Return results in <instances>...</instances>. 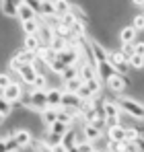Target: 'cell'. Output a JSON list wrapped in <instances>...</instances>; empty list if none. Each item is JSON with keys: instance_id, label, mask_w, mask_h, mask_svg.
<instances>
[{"instance_id": "1", "label": "cell", "mask_w": 144, "mask_h": 152, "mask_svg": "<svg viewBox=\"0 0 144 152\" xmlns=\"http://www.w3.org/2000/svg\"><path fill=\"white\" fill-rule=\"evenodd\" d=\"M115 103L120 105V109L132 119L144 121V103L138 99H130V97H115Z\"/></svg>"}, {"instance_id": "2", "label": "cell", "mask_w": 144, "mask_h": 152, "mask_svg": "<svg viewBox=\"0 0 144 152\" xmlns=\"http://www.w3.org/2000/svg\"><path fill=\"white\" fill-rule=\"evenodd\" d=\"M107 62L111 64V68H113L115 72L128 76V72H130V62H128V56H126L121 50H109Z\"/></svg>"}, {"instance_id": "3", "label": "cell", "mask_w": 144, "mask_h": 152, "mask_svg": "<svg viewBox=\"0 0 144 152\" xmlns=\"http://www.w3.org/2000/svg\"><path fill=\"white\" fill-rule=\"evenodd\" d=\"M25 91H23V80L19 78V80H15L10 86H6L4 91H2V97L6 99L8 103H21L23 101V95Z\"/></svg>"}, {"instance_id": "4", "label": "cell", "mask_w": 144, "mask_h": 152, "mask_svg": "<svg viewBox=\"0 0 144 152\" xmlns=\"http://www.w3.org/2000/svg\"><path fill=\"white\" fill-rule=\"evenodd\" d=\"M105 86H107V88H109L115 97H120L121 93L128 88V78H126L123 74H120V72H115V74H113L109 80H107V82H105Z\"/></svg>"}, {"instance_id": "5", "label": "cell", "mask_w": 144, "mask_h": 152, "mask_svg": "<svg viewBox=\"0 0 144 152\" xmlns=\"http://www.w3.org/2000/svg\"><path fill=\"white\" fill-rule=\"evenodd\" d=\"M37 37H39V41H41V45H51V41H54V25H49L46 19H41L39 17V31H37Z\"/></svg>"}, {"instance_id": "6", "label": "cell", "mask_w": 144, "mask_h": 152, "mask_svg": "<svg viewBox=\"0 0 144 152\" xmlns=\"http://www.w3.org/2000/svg\"><path fill=\"white\" fill-rule=\"evenodd\" d=\"M19 74V78L23 80V84H27V86H33V82H35V78H37V70L33 68V64H25L23 68L17 72Z\"/></svg>"}, {"instance_id": "7", "label": "cell", "mask_w": 144, "mask_h": 152, "mask_svg": "<svg viewBox=\"0 0 144 152\" xmlns=\"http://www.w3.org/2000/svg\"><path fill=\"white\" fill-rule=\"evenodd\" d=\"M136 37H138V31L134 29L132 23H130V25H123L120 29V33H118L120 43H134V41H136Z\"/></svg>"}, {"instance_id": "8", "label": "cell", "mask_w": 144, "mask_h": 152, "mask_svg": "<svg viewBox=\"0 0 144 152\" xmlns=\"http://www.w3.org/2000/svg\"><path fill=\"white\" fill-rule=\"evenodd\" d=\"M62 95H64V88H48V91H46L48 107H51V109H60V107H62Z\"/></svg>"}, {"instance_id": "9", "label": "cell", "mask_w": 144, "mask_h": 152, "mask_svg": "<svg viewBox=\"0 0 144 152\" xmlns=\"http://www.w3.org/2000/svg\"><path fill=\"white\" fill-rule=\"evenodd\" d=\"M78 78H82L84 82L91 80V78H99V74H97V66L89 64V62H80V64H78Z\"/></svg>"}, {"instance_id": "10", "label": "cell", "mask_w": 144, "mask_h": 152, "mask_svg": "<svg viewBox=\"0 0 144 152\" xmlns=\"http://www.w3.org/2000/svg\"><path fill=\"white\" fill-rule=\"evenodd\" d=\"M54 35L56 37H60V39H64V41H74V33H72V29L68 25H62L60 21H56V25H54Z\"/></svg>"}, {"instance_id": "11", "label": "cell", "mask_w": 144, "mask_h": 152, "mask_svg": "<svg viewBox=\"0 0 144 152\" xmlns=\"http://www.w3.org/2000/svg\"><path fill=\"white\" fill-rule=\"evenodd\" d=\"M0 12H2L4 17H8V19H17L19 6H17L15 0H0Z\"/></svg>"}, {"instance_id": "12", "label": "cell", "mask_w": 144, "mask_h": 152, "mask_svg": "<svg viewBox=\"0 0 144 152\" xmlns=\"http://www.w3.org/2000/svg\"><path fill=\"white\" fill-rule=\"evenodd\" d=\"M12 136H15L17 144L21 146V150H23V148H29V146L33 144V134H31L29 129H17Z\"/></svg>"}, {"instance_id": "13", "label": "cell", "mask_w": 144, "mask_h": 152, "mask_svg": "<svg viewBox=\"0 0 144 152\" xmlns=\"http://www.w3.org/2000/svg\"><path fill=\"white\" fill-rule=\"evenodd\" d=\"M80 97L76 95V93H66L64 91V95H62V107H66V109H78L80 111Z\"/></svg>"}, {"instance_id": "14", "label": "cell", "mask_w": 144, "mask_h": 152, "mask_svg": "<svg viewBox=\"0 0 144 152\" xmlns=\"http://www.w3.org/2000/svg\"><path fill=\"white\" fill-rule=\"evenodd\" d=\"M23 50L37 53V51L41 50V41H39V37H37V35H25V39H23Z\"/></svg>"}, {"instance_id": "15", "label": "cell", "mask_w": 144, "mask_h": 152, "mask_svg": "<svg viewBox=\"0 0 144 152\" xmlns=\"http://www.w3.org/2000/svg\"><path fill=\"white\" fill-rule=\"evenodd\" d=\"M97 74H99V78H101L103 82H107L111 76L115 74V70L111 68L109 62H99V64H97Z\"/></svg>"}, {"instance_id": "16", "label": "cell", "mask_w": 144, "mask_h": 152, "mask_svg": "<svg viewBox=\"0 0 144 152\" xmlns=\"http://www.w3.org/2000/svg\"><path fill=\"white\" fill-rule=\"evenodd\" d=\"M39 17H41V19H58L54 0H43V2H41V12H39Z\"/></svg>"}, {"instance_id": "17", "label": "cell", "mask_w": 144, "mask_h": 152, "mask_svg": "<svg viewBox=\"0 0 144 152\" xmlns=\"http://www.w3.org/2000/svg\"><path fill=\"white\" fill-rule=\"evenodd\" d=\"M37 17H39V15H37V12H35L33 8H29V6H27L25 2L21 4V6H19V15H17L19 23H25V21H31V19H37Z\"/></svg>"}, {"instance_id": "18", "label": "cell", "mask_w": 144, "mask_h": 152, "mask_svg": "<svg viewBox=\"0 0 144 152\" xmlns=\"http://www.w3.org/2000/svg\"><path fill=\"white\" fill-rule=\"evenodd\" d=\"M82 129H84V136H87V140L89 142H95V140H99L105 132H101V129H97L93 124H87V121H82Z\"/></svg>"}, {"instance_id": "19", "label": "cell", "mask_w": 144, "mask_h": 152, "mask_svg": "<svg viewBox=\"0 0 144 152\" xmlns=\"http://www.w3.org/2000/svg\"><path fill=\"white\" fill-rule=\"evenodd\" d=\"M107 138H109L111 142H123V140H126V127L123 126L109 127V129H107Z\"/></svg>"}, {"instance_id": "20", "label": "cell", "mask_w": 144, "mask_h": 152, "mask_svg": "<svg viewBox=\"0 0 144 152\" xmlns=\"http://www.w3.org/2000/svg\"><path fill=\"white\" fill-rule=\"evenodd\" d=\"M21 31H23L25 35H37V31H39V17L21 23Z\"/></svg>"}, {"instance_id": "21", "label": "cell", "mask_w": 144, "mask_h": 152, "mask_svg": "<svg viewBox=\"0 0 144 152\" xmlns=\"http://www.w3.org/2000/svg\"><path fill=\"white\" fill-rule=\"evenodd\" d=\"M103 111H105V117H118V115H123V111L120 109V105H118L115 101H105Z\"/></svg>"}, {"instance_id": "22", "label": "cell", "mask_w": 144, "mask_h": 152, "mask_svg": "<svg viewBox=\"0 0 144 152\" xmlns=\"http://www.w3.org/2000/svg\"><path fill=\"white\" fill-rule=\"evenodd\" d=\"M37 56H39V58H41V60H43L48 66L54 62V60H56V58H58V53L51 50V48H48V45H41V50L37 51Z\"/></svg>"}, {"instance_id": "23", "label": "cell", "mask_w": 144, "mask_h": 152, "mask_svg": "<svg viewBox=\"0 0 144 152\" xmlns=\"http://www.w3.org/2000/svg\"><path fill=\"white\" fill-rule=\"evenodd\" d=\"M41 119H43V126H46V127H49L51 124H56V121H58V109L48 107V109L41 113Z\"/></svg>"}, {"instance_id": "24", "label": "cell", "mask_w": 144, "mask_h": 152, "mask_svg": "<svg viewBox=\"0 0 144 152\" xmlns=\"http://www.w3.org/2000/svg\"><path fill=\"white\" fill-rule=\"evenodd\" d=\"M62 138L64 136H60V134H54V132H46V136H43V144L49 146V148H54V146H58V144H62Z\"/></svg>"}, {"instance_id": "25", "label": "cell", "mask_w": 144, "mask_h": 152, "mask_svg": "<svg viewBox=\"0 0 144 152\" xmlns=\"http://www.w3.org/2000/svg\"><path fill=\"white\" fill-rule=\"evenodd\" d=\"M21 64H33V60H35V56L37 53H33V51H27V50H19V51H15L12 53Z\"/></svg>"}, {"instance_id": "26", "label": "cell", "mask_w": 144, "mask_h": 152, "mask_svg": "<svg viewBox=\"0 0 144 152\" xmlns=\"http://www.w3.org/2000/svg\"><path fill=\"white\" fill-rule=\"evenodd\" d=\"M82 84H84L82 78H72V80H66V82H64L62 88H64L66 93H78V88H80Z\"/></svg>"}, {"instance_id": "27", "label": "cell", "mask_w": 144, "mask_h": 152, "mask_svg": "<svg viewBox=\"0 0 144 152\" xmlns=\"http://www.w3.org/2000/svg\"><path fill=\"white\" fill-rule=\"evenodd\" d=\"M54 6H56V15H58V19L64 17L66 12H70V2H68V0H54Z\"/></svg>"}, {"instance_id": "28", "label": "cell", "mask_w": 144, "mask_h": 152, "mask_svg": "<svg viewBox=\"0 0 144 152\" xmlns=\"http://www.w3.org/2000/svg\"><path fill=\"white\" fill-rule=\"evenodd\" d=\"M31 88H35V91H48V88H49L48 74H37V78H35V82H33Z\"/></svg>"}, {"instance_id": "29", "label": "cell", "mask_w": 144, "mask_h": 152, "mask_svg": "<svg viewBox=\"0 0 144 152\" xmlns=\"http://www.w3.org/2000/svg\"><path fill=\"white\" fill-rule=\"evenodd\" d=\"M62 144L66 146V148H70V146H76V129L70 127L66 134H64V138H62Z\"/></svg>"}, {"instance_id": "30", "label": "cell", "mask_w": 144, "mask_h": 152, "mask_svg": "<svg viewBox=\"0 0 144 152\" xmlns=\"http://www.w3.org/2000/svg\"><path fill=\"white\" fill-rule=\"evenodd\" d=\"M70 127H72V126H68V124H64V121H60V119H58V121H56V124H51L48 129H49V132H54V134H60V136H64V134H66Z\"/></svg>"}, {"instance_id": "31", "label": "cell", "mask_w": 144, "mask_h": 152, "mask_svg": "<svg viewBox=\"0 0 144 152\" xmlns=\"http://www.w3.org/2000/svg\"><path fill=\"white\" fill-rule=\"evenodd\" d=\"M76 95L80 97V101H93V99L97 97V95L89 88V86H87V84H82V86L78 88V93H76Z\"/></svg>"}, {"instance_id": "32", "label": "cell", "mask_w": 144, "mask_h": 152, "mask_svg": "<svg viewBox=\"0 0 144 152\" xmlns=\"http://www.w3.org/2000/svg\"><path fill=\"white\" fill-rule=\"evenodd\" d=\"M128 62H130V68H134V70H144V56L134 53L132 58H128Z\"/></svg>"}, {"instance_id": "33", "label": "cell", "mask_w": 144, "mask_h": 152, "mask_svg": "<svg viewBox=\"0 0 144 152\" xmlns=\"http://www.w3.org/2000/svg\"><path fill=\"white\" fill-rule=\"evenodd\" d=\"M93 146H95V150H99V152H107L109 150V138H105V134H103L99 140L93 142Z\"/></svg>"}, {"instance_id": "34", "label": "cell", "mask_w": 144, "mask_h": 152, "mask_svg": "<svg viewBox=\"0 0 144 152\" xmlns=\"http://www.w3.org/2000/svg\"><path fill=\"white\" fill-rule=\"evenodd\" d=\"M0 113H2L4 117H8V115L12 113V103H8L2 97V91H0Z\"/></svg>"}, {"instance_id": "35", "label": "cell", "mask_w": 144, "mask_h": 152, "mask_svg": "<svg viewBox=\"0 0 144 152\" xmlns=\"http://www.w3.org/2000/svg\"><path fill=\"white\" fill-rule=\"evenodd\" d=\"M64 70H66V64H64V62H60L58 58L49 64V72H54V74H60V76H62V74H64Z\"/></svg>"}, {"instance_id": "36", "label": "cell", "mask_w": 144, "mask_h": 152, "mask_svg": "<svg viewBox=\"0 0 144 152\" xmlns=\"http://www.w3.org/2000/svg\"><path fill=\"white\" fill-rule=\"evenodd\" d=\"M49 48L56 51V53H60V51H64L66 48H68V41H64V39H60V37H54V41H51Z\"/></svg>"}, {"instance_id": "37", "label": "cell", "mask_w": 144, "mask_h": 152, "mask_svg": "<svg viewBox=\"0 0 144 152\" xmlns=\"http://www.w3.org/2000/svg\"><path fill=\"white\" fill-rule=\"evenodd\" d=\"M70 29H72V33H74V37H82V35H89V33H87V27H84V23H78V21H76V23H74Z\"/></svg>"}, {"instance_id": "38", "label": "cell", "mask_w": 144, "mask_h": 152, "mask_svg": "<svg viewBox=\"0 0 144 152\" xmlns=\"http://www.w3.org/2000/svg\"><path fill=\"white\" fill-rule=\"evenodd\" d=\"M72 78H78V66H70V68H66L64 74H62V80H64V82H66V80H72Z\"/></svg>"}, {"instance_id": "39", "label": "cell", "mask_w": 144, "mask_h": 152, "mask_svg": "<svg viewBox=\"0 0 144 152\" xmlns=\"http://www.w3.org/2000/svg\"><path fill=\"white\" fill-rule=\"evenodd\" d=\"M15 80H12V76L8 74V72H0V91H4L6 86H10Z\"/></svg>"}, {"instance_id": "40", "label": "cell", "mask_w": 144, "mask_h": 152, "mask_svg": "<svg viewBox=\"0 0 144 152\" xmlns=\"http://www.w3.org/2000/svg\"><path fill=\"white\" fill-rule=\"evenodd\" d=\"M132 25H134V29H136L138 33H142V31H144V15H142V12H140V15H134Z\"/></svg>"}, {"instance_id": "41", "label": "cell", "mask_w": 144, "mask_h": 152, "mask_svg": "<svg viewBox=\"0 0 144 152\" xmlns=\"http://www.w3.org/2000/svg\"><path fill=\"white\" fill-rule=\"evenodd\" d=\"M58 21H60L62 25H68V27H72L74 23H76V19H74V15H72V12H66V15H64V17H60Z\"/></svg>"}, {"instance_id": "42", "label": "cell", "mask_w": 144, "mask_h": 152, "mask_svg": "<svg viewBox=\"0 0 144 152\" xmlns=\"http://www.w3.org/2000/svg\"><path fill=\"white\" fill-rule=\"evenodd\" d=\"M123 152H142L138 148V144L134 142V140H126V144H123Z\"/></svg>"}, {"instance_id": "43", "label": "cell", "mask_w": 144, "mask_h": 152, "mask_svg": "<svg viewBox=\"0 0 144 152\" xmlns=\"http://www.w3.org/2000/svg\"><path fill=\"white\" fill-rule=\"evenodd\" d=\"M136 43V41H134ZM134 43H121V51L128 56V58H132L134 53H136V48H134Z\"/></svg>"}, {"instance_id": "44", "label": "cell", "mask_w": 144, "mask_h": 152, "mask_svg": "<svg viewBox=\"0 0 144 152\" xmlns=\"http://www.w3.org/2000/svg\"><path fill=\"white\" fill-rule=\"evenodd\" d=\"M76 146H78V150H80V152H95L93 142H89V140H84V142H80V144H76Z\"/></svg>"}, {"instance_id": "45", "label": "cell", "mask_w": 144, "mask_h": 152, "mask_svg": "<svg viewBox=\"0 0 144 152\" xmlns=\"http://www.w3.org/2000/svg\"><path fill=\"white\" fill-rule=\"evenodd\" d=\"M41 2H43V0H25V4H27L29 8H33L37 15L41 12Z\"/></svg>"}, {"instance_id": "46", "label": "cell", "mask_w": 144, "mask_h": 152, "mask_svg": "<svg viewBox=\"0 0 144 152\" xmlns=\"http://www.w3.org/2000/svg\"><path fill=\"white\" fill-rule=\"evenodd\" d=\"M105 126H107V129L115 127V126H121V115H118V117H105Z\"/></svg>"}, {"instance_id": "47", "label": "cell", "mask_w": 144, "mask_h": 152, "mask_svg": "<svg viewBox=\"0 0 144 152\" xmlns=\"http://www.w3.org/2000/svg\"><path fill=\"white\" fill-rule=\"evenodd\" d=\"M134 48H136V53H138V56H144V41H138V39H136Z\"/></svg>"}, {"instance_id": "48", "label": "cell", "mask_w": 144, "mask_h": 152, "mask_svg": "<svg viewBox=\"0 0 144 152\" xmlns=\"http://www.w3.org/2000/svg\"><path fill=\"white\" fill-rule=\"evenodd\" d=\"M0 152H8V140L4 136H0Z\"/></svg>"}, {"instance_id": "49", "label": "cell", "mask_w": 144, "mask_h": 152, "mask_svg": "<svg viewBox=\"0 0 144 152\" xmlns=\"http://www.w3.org/2000/svg\"><path fill=\"white\" fill-rule=\"evenodd\" d=\"M134 142H136V144H138V148L144 152V136H138V138H136Z\"/></svg>"}, {"instance_id": "50", "label": "cell", "mask_w": 144, "mask_h": 152, "mask_svg": "<svg viewBox=\"0 0 144 152\" xmlns=\"http://www.w3.org/2000/svg\"><path fill=\"white\" fill-rule=\"evenodd\" d=\"M51 152H68V150H66V146H64V144H58V146H54V148H51Z\"/></svg>"}, {"instance_id": "51", "label": "cell", "mask_w": 144, "mask_h": 152, "mask_svg": "<svg viewBox=\"0 0 144 152\" xmlns=\"http://www.w3.org/2000/svg\"><path fill=\"white\" fill-rule=\"evenodd\" d=\"M132 4H136V6H144V0H132Z\"/></svg>"}, {"instance_id": "52", "label": "cell", "mask_w": 144, "mask_h": 152, "mask_svg": "<svg viewBox=\"0 0 144 152\" xmlns=\"http://www.w3.org/2000/svg\"><path fill=\"white\" fill-rule=\"evenodd\" d=\"M2 121H4V115H2V113H0V124H2Z\"/></svg>"}, {"instance_id": "53", "label": "cell", "mask_w": 144, "mask_h": 152, "mask_svg": "<svg viewBox=\"0 0 144 152\" xmlns=\"http://www.w3.org/2000/svg\"><path fill=\"white\" fill-rule=\"evenodd\" d=\"M142 15H144V6H142Z\"/></svg>"}, {"instance_id": "54", "label": "cell", "mask_w": 144, "mask_h": 152, "mask_svg": "<svg viewBox=\"0 0 144 152\" xmlns=\"http://www.w3.org/2000/svg\"><path fill=\"white\" fill-rule=\"evenodd\" d=\"M95 152H99V150H95Z\"/></svg>"}]
</instances>
